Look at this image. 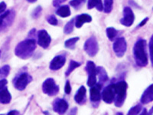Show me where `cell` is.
<instances>
[{
	"mask_svg": "<svg viewBox=\"0 0 153 115\" xmlns=\"http://www.w3.org/2000/svg\"><path fill=\"white\" fill-rule=\"evenodd\" d=\"M36 49L35 39L28 38L19 42L15 49V55L21 59H28L33 55Z\"/></svg>",
	"mask_w": 153,
	"mask_h": 115,
	"instance_id": "cell-1",
	"label": "cell"
},
{
	"mask_svg": "<svg viewBox=\"0 0 153 115\" xmlns=\"http://www.w3.org/2000/svg\"><path fill=\"white\" fill-rule=\"evenodd\" d=\"M133 56L136 64L138 66L143 68L148 65V56L146 52V41L140 38L136 41L133 47Z\"/></svg>",
	"mask_w": 153,
	"mask_h": 115,
	"instance_id": "cell-2",
	"label": "cell"
},
{
	"mask_svg": "<svg viewBox=\"0 0 153 115\" xmlns=\"http://www.w3.org/2000/svg\"><path fill=\"white\" fill-rule=\"evenodd\" d=\"M115 85V91H116V96L114 99V105L117 108H121L123 105L124 102L126 98L127 88H128V84L125 81H119Z\"/></svg>",
	"mask_w": 153,
	"mask_h": 115,
	"instance_id": "cell-3",
	"label": "cell"
},
{
	"mask_svg": "<svg viewBox=\"0 0 153 115\" xmlns=\"http://www.w3.org/2000/svg\"><path fill=\"white\" fill-rule=\"evenodd\" d=\"M32 77L27 72H22L18 75L13 81L14 87L18 91H24L27 86L32 81Z\"/></svg>",
	"mask_w": 153,
	"mask_h": 115,
	"instance_id": "cell-4",
	"label": "cell"
},
{
	"mask_svg": "<svg viewBox=\"0 0 153 115\" xmlns=\"http://www.w3.org/2000/svg\"><path fill=\"white\" fill-rule=\"evenodd\" d=\"M42 91L48 96H54L59 92V86L56 84L54 79L49 78L43 82Z\"/></svg>",
	"mask_w": 153,
	"mask_h": 115,
	"instance_id": "cell-5",
	"label": "cell"
},
{
	"mask_svg": "<svg viewBox=\"0 0 153 115\" xmlns=\"http://www.w3.org/2000/svg\"><path fill=\"white\" fill-rule=\"evenodd\" d=\"M84 49L85 52L91 57H94L99 52V44L95 36L92 35L84 43Z\"/></svg>",
	"mask_w": 153,
	"mask_h": 115,
	"instance_id": "cell-6",
	"label": "cell"
},
{
	"mask_svg": "<svg viewBox=\"0 0 153 115\" xmlns=\"http://www.w3.org/2000/svg\"><path fill=\"white\" fill-rule=\"evenodd\" d=\"M86 72L88 74V79L87 84L89 87H93L97 84V67L94 61H87L86 65Z\"/></svg>",
	"mask_w": 153,
	"mask_h": 115,
	"instance_id": "cell-7",
	"label": "cell"
},
{
	"mask_svg": "<svg viewBox=\"0 0 153 115\" xmlns=\"http://www.w3.org/2000/svg\"><path fill=\"white\" fill-rule=\"evenodd\" d=\"M113 49L117 57H123L127 50V43L125 38L123 37L117 38L113 45Z\"/></svg>",
	"mask_w": 153,
	"mask_h": 115,
	"instance_id": "cell-8",
	"label": "cell"
},
{
	"mask_svg": "<svg viewBox=\"0 0 153 115\" xmlns=\"http://www.w3.org/2000/svg\"><path fill=\"white\" fill-rule=\"evenodd\" d=\"M103 86L97 83L94 86L91 87L90 91V99L94 108H97L101 101V89Z\"/></svg>",
	"mask_w": 153,
	"mask_h": 115,
	"instance_id": "cell-9",
	"label": "cell"
},
{
	"mask_svg": "<svg viewBox=\"0 0 153 115\" xmlns=\"http://www.w3.org/2000/svg\"><path fill=\"white\" fill-rule=\"evenodd\" d=\"M116 91L114 84H110L105 87L101 93V98L106 104H112L114 101Z\"/></svg>",
	"mask_w": 153,
	"mask_h": 115,
	"instance_id": "cell-10",
	"label": "cell"
},
{
	"mask_svg": "<svg viewBox=\"0 0 153 115\" xmlns=\"http://www.w3.org/2000/svg\"><path fill=\"white\" fill-rule=\"evenodd\" d=\"M69 105L65 99L57 98L53 101L52 108L53 111L59 115H64L68 111Z\"/></svg>",
	"mask_w": 153,
	"mask_h": 115,
	"instance_id": "cell-11",
	"label": "cell"
},
{
	"mask_svg": "<svg viewBox=\"0 0 153 115\" xmlns=\"http://www.w3.org/2000/svg\"><path fill=\"white\" fill-rule=\"evenodd\" d=\"M37 38H38V46H40L45 49H48L51 42V38L46 30L42 29L38 31Z\"/></svg>",
	"mask_w": 153,
	"mask_h": 115,
	"instance_id": "cell-12",
	"label": "cell"
},
{
	"mask_svg": "<svg viewBox=\"0 0 153 115\" xmlns=\"http://www.w3.org/2000/svg\"><path fill=\"white\" fill-rule=\"evenodd\" d=\"M135 20L133 11L130 7H125L123 9V16L120 20V23L126 27L131 26Z\"/></svg>",
	"mask_w": 153,
	"mask_h": 115,
	"instance_id": "cell-13",
	"label": "cell"
},
{
	"mask_svg": "<svg viewBox=\"0 0 153 115\" xmlns=\"http://www.w3.org/2000/svg\"><path fill=\"white\" fill-rule=\"evenodd\" d=\"M66 62V57L63 55H56L50 62L49 68L51 71H58L61 69Z\"/></svg>",
	"mask_w": 153,
	"mask_h": 115,
	"instance_id": "cell-14",
	"label": "cell"
},
{
	"mask_svg": "<svg viewBox=\"0 0 153 115\" xmlns=\"http://www.w3.org/2000/svg\"><path fill=\"white\" fill-rule=\"evenodd\" d=\"M74 101L76 104L83 105L87 101V90L84 86H81L74 95Z\"/></svg>",
	"mask_w": 153,
	"mask_h": 115,
	"instance_id": "cell-15",
	"label": "cell"
},
{
	"mask_svg": "<svg viewBox=\"0 0 153 115\" xmlns=\"http://www.w3.org/2000/svg\"><path fill=\"white\" fill-rule=\"evenodd\" d=\"M92 22V17L90 15L84 13L76 16L74 19V25L77 28H80L85 23H90Z\"/></svg>",
	"mask_w": 153,
	"mask_h": 115,
	"instance_id": "cell-16",
	"label": "cell"
},
{
	"mask_svg": "<svg viewBox=\"0 0 153 115\" xmlns=\"http://www.w3.org/2000/svg\"><path fill=\"white\" fill-rule=\"evenodd\" d=\"M153 100V85L150 84L147 88L145 90L140 98V102L143 105H147L152 102Z\"/></svg>",
	"mask_w": 153,
	"mask_h": 115,
	"instance_id": "cell-17",
	"label": "cell"
},
{
	"mask_svg": "<svg viewBox=\"0 0 153 115\" xmlns=\"http://www.w3.org/2000/svg\"><path fill=\"white\" fill-rule=\"evenodd\" d=\"M12 101V95L7 87H4L0 91V103L2 105H7Z\"/></svg>",
	"mask_w": 153,
	"mask_h": 115,
	"instance_id": "cell-18",
	"label": "cell"
},
{
	"mask_svg": "<svg viewBox=\"0 0 153 115\" xmlns=\"http://www.w3.org/2000/svg\"><path fill=\"white\" fill-rule=\"evenodd\" d=\"M97 75H98V77H99V83L98 84H100V85L103 86L105 82L108 81L107 72H106L105 68L103 67L99 66L97 68Z\"/></svg>",
	"mask_w": 153,
	"mask_h": 115,
	"instance_id": "cell-19",
	"label": "cell"
},
{
	"mask_svg": "<svg viewBox=\"0 0 153 115\" xmlns=\"http://www.w3.org/2000/svg\"><path fill=\"white\" fill-rule=\"evenodd\" d=\"M15 16H16V13H15L14 11H10L9 15H8L5 19H3V22H2V26H1L2 30L5 29V28H9V26H11V25L12 24L13 20H14L15 19Z\"/></svg>",
	"mask_w": 153,
	"mask_h": 115,
	"instance_id": "cell-20",
	"label": "cell"
},
{
	"mask_svg": "<svg viewBox=\"0 0 153 115\" xmlns=\"http://www.w3.org/2000/svg\"><path fill=\"white\" fill-rule=\"evenodd\" d=\"M56 14L61 18H67L71 16V9H70L69 6L65 5L58 7V9L56 10Z\"/></svg>",
	"mask_w": 153,
	"mask_h": 115,
	"instance_id": "cell-21",
	"label": "cell"
},
{
	"mask_svg": "<svg viewBox=\"0 0 153 115\" xmlns=\"http://www.w3.org/2000/svg\"><path fill=\"white\" fill-rule=\"evenodd\" d=\"M87 8H88V9H92L94 8H96L99 12H102L103 10L102 0H88Z\"/></svg>",
	"mask_w": 153,
	"mask_h": 115,
	"instance_id": "cell-22",
	"label": "cell"
},
{
	"mask_svg": "<svg viewBox=\"0 0 153 115\" xmlns=\"http://www.w3.org/2000/svg\"><path fill=\"white\" fill-rule=\"evenodd\" d=\"M80 66H81V63L75 61H74V60L70 61V64L69 65H68V69H67L66 72H65V75H66L67 77H68L75 69H76V68H79Z\"/></svg>",
	"mask_w": 153,
	"mask_h": 115,
	"instance_id": "cell-23",
	"label": "cell"
},
{
	"mask_svg": "<svg viewBox=\"0 0 153 115\" xmlns=\"http://www.w3.org/2000/svg\"><path fill=\"white\" fill-rule=\"evenodd\" d=\"M106 33L107 38L110 39V41L115 40L116 37L118 35V31L113 27H108L106 29Z\"/></svg>",
	"mask_w": 153,
	"mask_h": 115,
	"instance_id": "cell-24",
	"label": "cell"
},
{
	"mask_svg": "<svg viewBox=\"0 0 153 115\" xmlns=\"http://www.w3.org/2000/svg\"><path fill=\"white\" fill-rule=\"evenodd\" d=\"M80 38L79 37H74V38H69L65 42V47L69 49H74L75 47V44L78 42Z\"/></svg>",
	"mask_w": 153,
	"mask_h": 115,
	"instance_id": "cell-25",
	"label": "cell"
},
{
	"mask_svg": "<svg viewBox=\"0 0 153 115\" xmlns=\"http://www.w3.org/2000/svg\"><path fill=\"white\" fill-rule=\"evenodd\" d=\"M143 110V106L141 104H137L136 105L133 106L129 109L127 113V115H139L140 112Z\"/></svg>",
	"mask_w": 153,
	"mask_h": 115,
	"instance_id": "cell-26",
	"label": "cell"
},
{
	"mask_svg": "<svg viewBox=\"0 0 153 115\" xmlns=\"http://www.w3.org/2000/svg\"><path fill=\"white\" fill-rule=\"evenodd\" d=\"M74 19H72L71 21H69L65 25V28H64V32L66 35H69L74 31Z\"/></svg>",
	"mask_w": 153,
	"mask_h": 115,
	"instance_id": "cell-27",
	"label": "cell"
},
{
	"mask_svg": "<svg viewBox=\"0 0 153 115\" xmlns=\"http://www.w3.org/2000/svg\"><path fill=\"white\" fill-rule=\"evenodd\" d=\"M113 0H104L103 2V11L106 13H110L113 9Z\"/></svg>",
	"mask_w": 153,
	"mask_h": 115,
	"instance_id": "cell-28",
	"label": "cell"
},
{
	"mask_svg": "<svg viewBox=\"0 0 153 115\" xmlns=\"http://www.w3.org/2000/svg\"><path fill=\"white\" fill-rule=\"evenodd\" d=\"M10 72V66L8 65H3L0 68V76L2 78H6Z\"/></svg>",
	"mask_w": 153,
	"mask_h": 115,
	"instance_id": "cell-29",
	"label": "cell"
},
{
	"mask_svg": "<svg viewBox=\"0 0 153 115\" xmlns=\"http://www.w3.org/2000/svg\"><path fill=\"white\" fill-rule=\"evenodd\" d=\"M42 12V7L41 6V5H38V6H37V7L32 11V12H31V17L35 19H38V18H39L41 16Z\"/></svg>",
	"mask_w": 153,
	"mask_h": 115,
	"instance_id": "cell-30",
	"label": "cell"
},
{
	"mask_svg": "<svg viewBox=\"0 0 153 115\" xmlns=\"http://www.w3.org/2000/svg\"><path fill=\"white\" fill-rule=\"evenodd\" d=\"M85 1L86 0H71V1L69 2V4L71 6L74 7V9H77L85 2Z\"/></svg>",
	"mask_w": 153,
	"mask_h": 115,
	"instance_id": "cell-31",
	"label": "cell"
},
{
	"mask_svg": "<svg viewBox=\"0 0 153 115\" xmlns=\"http://www.w3.org/2000/svg\"><path fill=\"white\" fill-rule=\"evenodd\" d=\"M47 21L48 22L50 25H57V22H58L57 18H56L55 16H54V15H51V16H49L47 18Z\"/></svg>",
	"mask_w": 153,
	"mask_h": 115,
	"instance_id": "cell-32",
	"label": "cell"
},
{
	"mask_svg": "<svg viewBox=\"0 0 153 115\" xmlns=\"http://www.w3.org/2000/svg\"><path fill=\"white\" fill-rule=\"evenodd\" d=\"M149 54H150V60H151V63H153V36L151 37L149 41Z\"/></svg>",
	"mask_w": 153,
	"mask_h": 115,
	"instance_id": "cell-33",
	"label": "cell"
},
{
	"mask_svg": "<svg viewBox=\"0 0 153 115\" xmlns=\"http://www.w3.org/2000/svg\"><path fill=\"white\" fill-rule=\"evenodd\" d=\"M65 92L67 94H71V83H70V81L68 80L67 81L66 84H65Z\"/></svg>",
	"mask_w": 153,
	"mask_h": 115,
	"instance_id": "cell-34",
	"label": "cell"
},
{
	"mask_svg": "<svg viewBox=\"0 0 153 115\" xmlns=\"http://www.w3.org/2000/svg\"><path fill=\"white\" fill-rule=\"evenodd\" d=\"M7 84H8V81L6 79L2 78V80H0V91H1V90H2L4 87H6Z\"/></svg>",
	"mask_w": 153,
	"mask_h": 115,
	"instance_id": "cell-35",
	"label": "cell"
},
{
	"mask_svg": "<svg viewBox=\"0 0 153 115\" xmlns=\"http://www.w3.org/2000/svg\"><path fill=\"white\" fill-rule=\"evenodd\" d=\"M66 2V0H53V5L54 7H58L59 5H61L63 2Z\"/></svg>",
	"mask_w": 153,
	"mask_h": 115,
	"instance_id": "cell-36",
	"label": "cell"
},
{
	"mask_svg": "<svg viewBox=\"0 0 153 115\" xmlns=\"http://www.w3.org/2000/svg\"><path fill=\"white\" fill-rule=\"evenodd\" d=\"M6 7H7V5H6L5 2H0V15H2L5 12V9H6Z\"/></svg>",
	"mask_w": 153,
	"mask_h": 115,
	"instance_id": "cell-37",
	"label": "cell"
},
{
	"mask_svg": "<svg viewBox=\"0 0 153 115\" xmlns=\"http://www.w3.org/2000/svg\"><path fill=\"white\" fill-rule=\"evenodd\" d=\"M35 32H36V29H35V28H33V29H31V31H29V33H28V38H31V39H35Z\"/></svg>",
	"mask_w": 153,
	"mask_h": 115,
	"instance_id": "cell-38",
	"label": "cell"
},
{
	"mask_svg": "<svg viewBox=\"0 0 153 115\" xmlns=\"http://www.w3.org/2000/svg\"><path fill=\"white\" fill-rule=\"evenodd\" d=\"M76 113H77V108L74 107V108L71 109V111H70L68 115H76Z\"/></svg>",
	"mask_w": 153,
	"mask_h": 115,
	"instance_id": "cell-39",
	"label": "cell"
},
{
	"mask_svg": "<svg viewBox=\"0 0 153 115\" xmlns=\"http://www.w3.org/2000/svg\"><path fill=\"white\" fill-rule=\"evenodd\" d=\"M149 21V18L148 17H146V19H144L143 20V21L139 23V25L137 26V28H140V27H143V25H145L146 24V22Z\"/></svg>",
	"mask_w": 153,
	"mask_h": 115,
	"instance_id": "cell-40",
	"label": "cell"
},
{
	"mask_svg": "<svg viewBox=\"0 0 153 115\" xmlns=\"http://www.w3.org/2000/svg\"><path fill=\"white\" fill-rule=\"evenodd\" d=\"M19 112L16 110L10 111L7 114V115H19Z\"/></svg>",
	"mask_w": 153,
	"mask_h": 115,
	"instance_id": "cell-41",
	"label": "cell"
},
{
	"mask_svg": "<svg viewBox=\"0 0 153 115\" xmlns=\"http://www.w3.org/2000/svg\"><path fill=\"white\" fill-rule=\"evenodd\" d=\"M139 115H148V113H147V111H146V108L143 109V111H142V113L140 112V114H139Z\"/></svg>",
	"mask_w": 153,
	"mask_h": 115,
	"instance_id": "cell-42",
	"label": "cell"
},
{
	"mask_svg": "<svg viewBox=\"0 0 153 115\" xmlns=\"http://www.w3.org/2000/svg\"><path fill=\"white\" fill-rule=\"evenodd\" d=\"M2 22H3V19H2V18L1 17V16H0V27L2 26Z\"/></svg>",
	"mask_w": 153,
	"mask_h": 115,
	"instance_id": "cell-43",
	"label": "cell"
},
{
	"mask_svg": "<svg viewBox=\"0 0 153 115\" xmlns=\"http://www.w3.org/2000/svg\"><path fill=\"white\" fill-rule=\"evenodd\" d=\"M26 1H28V2H30V3H34V2H36L37 0H26Z\"/></svg>",
	"mask_w": 153,
	"mask_h": 115,
	"instance_id": "cell-44",
	"label": "cell"
},
{
	"mask_svg": "<svg viewBox=\"0 0 153 115\" xmlns=\"http://www.w3.org/2000/svg\"><path fill=\"white\" fill-rule=\"evenodd\" d=\"M116 115H123V114L121 113V112H117V113L116 114Z\"/></svg>",
	"mask_w": 153,
	"mask_h": 115,
	"instance_id": "cell-45",
	"label": "cell"
},
{
	"mask_svg": "<svg viewBox=\"0 0 153 115\" xmlns=\"http://www.w3.org/2000/svg\"><path fill=\"white\" fill-rule=\"evenodd\" d=\"M1 53L2 52H1V50H0V57H1Z\"/></svg>",
	"mask_w": 153,
	"mask_h": 115,
	"instance_id": "cell-46",
	"label": "cell"
},
{
	"mask_svg": "<svg viewBox=\"0 0 153 115\" xmlns=\"http://www.w3.org/2000/svg\"><path fill=\"white\" fill-rule=\"evenodd\" d=\"M0 115H3V114H0Z\"/></svg>",
	"mask_w": 153,
	"mask_h": 115,
	"instance_id": "cell-47",
	"label": "cell"
}]
</instances>
